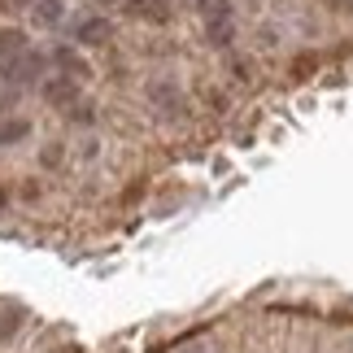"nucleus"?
Wrapping results in <instances>:
<instances>
[{"instance_id": "f257e3e1", "label": "nucleus", "mask_w": 353, "mask_h": 353, "mask_svg": "<svg viewBox=\"0 0 353 353\" xmlns=\"http://www.w3.org/2000/svg\"><path fill=\"white\" fill-rule=\"evenodd\" d=\"M39 74H44V52L39 48H26V52H18V57L5 65V83H13V88L39 83Z\"/></svg>"}, {"instance_id": "f03ea898", "label": "nucleus", "mask_w": 353, "mask_h": 353, "mask_svg": "<svg viewBox=\"0 0 353 353\" xmlns=\"http://www.w3.org/2000/svg\"><path fill=\"white\" fill-rule=\"evenodd\" d=\"M74 39H79V48H101L114 39V22L105 13H92V18H83L74 26Z\"/></svg>"}, {"instance_id": "7ed1b4c3", "label": "nucleus", "mask_w": 353, "mask_h": 353, "mask_svg": "<svg viewBox=\"0 0 353 353\" xmlns=\"http://www.w3.org/2000/svg\"><path fill=\"white\" fill-rule=\"evenodd\" d=\"M44 101L48 105H57V110H70V105H79V79H70V74H57V79H48L44 88Z\"/></svg>"}, {"instance_id": "20e7f679", "label": "nucleus", "mask_w": 353, "mask_h": 353, "mask_svg": "<svg viewBox=\"0 0 353 353\" xmlns=\"http://www.w3.org/2000/svg\"><path fill=\"white\" fill-rule=\"evenodd\" d=\"M18 52H26V31L22 26H0V65H9Z\"/></svg>"}, {"instance_id": "39448f33", "label": "nucleus", "mask_w": 353, "mask_h": 353, "mask_svg": "<svg viewBox=\"0 0 353 353\" xmlns=\"http://www.w3.org/2000/svg\"><path fill=\"white\" fill-rule=\"evenodd\" d=\"M26 135H31V122H26V118H0V148L22 144Z\"/></svg>"}, {"instance_id": "423d86ee", "label": "nucleus", "mask_w": 353, "mask_h": 353, "mask_svg": "<svg viewBox=\"0 0 353 353\" xmlns=\"http://www.w3.org/2000/svg\"><path fill=\"white\" fill-rule=\"evenodd\" d=\"M148 101H153V105H161V110H170V114H179V88H174V83H166V79H161V83H153V88H148Z\"/></svg>"}, {"instance_id": "0eeeda50", "label": "nucleus", "mask_w": 353, "mask_h": 353, "mask_svg": "<svg viewBox=\"0 0 353 353\" xmlns=\"http://www.w3.org/2000/svg\"><path fill=\"white\" fill-rule=\"evenodd\" d=\"M52 61H57V65H61V70L70 74V79H88V61L79 57L74 48H52Z\"/></svg>"}, {"instance_id": "6e6552de", "label": "nucleus", "mask_w": 353, "mask_h": 353, "mask_svg": "<svg viewBox=\"0 0 353 353\" xmlns=\"http://www.w3.org/2000/svg\"><path fill=\"white\" fill-rule=\"evenodd\" d=\"M201 22H227L232 18V0H192Z\"/></svg>"}, {"instance_id": "1a4fd4ad", "label": "nucleus", "mask_w": 353, "mask_h": 353, "mask_svg": "<svg viewBox=\"0 0 353 353\" xmlns=\"http://www.w3.org/2000/svg\"><path fill=\"white\" fill-rule=\"evenodd\" d=\"M205 35H210V44L232 48V44H236V22H232V18H227V22H205Z\"/></svg>"}, {"instance_id": "9d476101", "label": "nucleus", "mask_w": 353, "mask_h": 353, "mask_svg": "<svg viewBox=\"0 0 353 353\" xmlns=\"http://www.w3.org/2000/svg\"><path fill=\"white\" fill-rule=\"evenodd\" d=\"M61 13H65V9H61V0H35V18L44 22V26H57V22H61Z\"/></svg>"}, {"instance_id": "9b49d317", "label": "nucleus", "mask_w": 353, "mask_h": 353, "mask_svg": "<svg viewBox=\"0 0 353 353\" xmlns=\"http://www.w3.org/2000/svg\"><path fill=\"white\" fill-rule=\"evenodd\" d=\"M18 327H22V310L18 305H13V310H0V341H9Z\"/></svg>"}, {"instance_id": "f8f14e48", "label": "nucleus", "mask_w": 353, "mask_h": 353, "mask_svg": "<svg viewBox=\"0 0 353 353\" xmlns=\"http://www.w3.org/2000/svg\"><path fill=\"white\" fill-rule=\"evenodd\" d=\"M65 114H70V122H79V127H88V122H97V110H92L88 101H79V105H70V110H65Z\"/></svg>"}, {"instance_id": "ddd939ff", "label": "nucleus", "mask_w": 353, "mask_h": 353, "mask_svg": "<svg viewBox=\"0 0 353 353\" xmlns=\"http://www.w3.org/2000/svg\"><path fill=\"white\" fill-rule=\"evenodd\" d=\"M39 161H44V166H61V144H48L44 153H39Z\"/></svg>"}, {"instance_id": "4468645a", "label": "nucleus", "mask_w": 353, "mask_h": 353, "mask_svg": "<svg viewBox=\"0 0 353 353\" xmlns=\"http://www.w3.org/2000/svg\"><path fill=\"white\" fill-rule=\"evenodd\" d=\"M310 70H314V61H310V57H305V61H301V57L292 61V74H296V79H301V74H310Z\"/></svg>"}, {"instance_id": "2eb2a0df", "label": "nucleus", "mask_w": 353, "mask_h": 353, "mask_svg": "<svg viewBox=\"0 0 353 353\" xmlns=\"http://www.w3.org/2000/svg\"><path fill=\"white\" fill-rule=\"evenodd\" d=\"M9 205V192H5V188H0V210H5Z\"/></svg>"}, {"instance_id": "dca6fc26", "label": "nucleus", "mask_w": 353, "mask_h": 353, "mask_svg": "<svg viewBox=\"0 0 353 353\" xmlns=\"http://www.w3.org/2000/svg\"><path fill=\"white\" fill-rule=\"evenodd\" d=\"M97 5H122V0H97Z\"/></svg>"}]
</instances>
